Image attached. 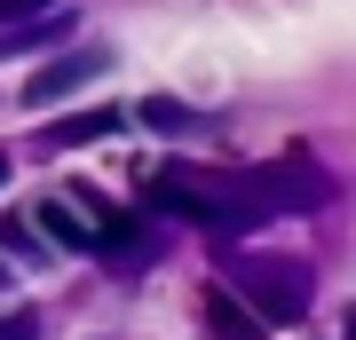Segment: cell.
<instances>
[{"mask_svg": "<svg viewBox=\"0 0 356 340\" xmlns=\"http://www.w3.org/2000/svg\"><path fill=\"white\" fill-rule=\"evenodd\" d=\"M143 206L166 214V222H198L222 245L269 222V198L254 190V175H206V166H159V175H143Z\"/></svg>", "mask_w": 356, "mask_h": 340, "instance_id": "1", "label": "cell"}, {"mask_svg": "<svg viewBox=\"0 0 356 340\" xmlns=\"http://www.w3.org/2000/svg\"><path fill=\"white\" fill-rule=\"evenodd\" d=\"M214 261H222L214 285L254 316L261 332H269V325H301L309 301H317V269L293 261V253H214Z\"/></svg>", "mask_w": 356, "mask_h": 340, "instance_id": "2", "label": "cell"}, {"mask_svg": "<svg viewBox=\"0 0 356 340\" xmlns=\"http://www.w3.org/2000/svg\"><path fill=\"white\" fill-rule=\"evenodd\" d=\"M103 72H111V56H103V48H72V56L40 63V72L24 79V103H32V111H48V103H64L72 88H88V79H103Z\"/></svg>", "mask_w": 356, "mask_h": 340, "instance_id": "3", "label": "cell"}, {"mask_svg": "<svg viewBox=\"0 0 356 340\" xmlns=\"http://www.w3.org/2000/svg\"><path fill=\"white\" fill-rule=\"evenodd\" d=\"M88 253H103V261H143L151 253V222L127 214V206H88Z\"/></svg>", "mask_w": 356, "mask_h": 340, "instance_id": "4", "label": "cell"}, {"mask_svg": "<svg viewBox=\"0 0 356 340\" xmlns=\"http://www.w3.org/2000/svg\"><path fill=\"white\" fill-rule=\"evenodd\" d=\"M119 119H127V111H72V119H48V127H40V151H79V143H103V135H119Z\"/></svg>", "mask_w": 356, "mask_h": 340, "instance_id": "5", "label": "cell"}, {"mask_svg": "<svg viewBox=\"0 0 356 340\" xmlns=\"http://www.w3.org/2000/svg\"><path fill=\"white\" fill-rule=\"evenodd\" d=\"M206 332H214V340H269V332H261L238 301H229L222 285H206Z\"/></svg>", "mask_w": 356, "mask_h": 340, "instance_id": "6", "label": "cell"}, {"mask_svg": "<svg viewBox=\"0 0 356 340\" xmlns=\"http://www.w3.org/2000/svg\"><path fill=\"white\" fill-rule=\"evenodd\" d=\"M135 119L151 127V135H191V127H198V111H191V103H175V95H143Z\"/></svg>", "mask_w": 356, "mask_h": 340, "instance_id": "7", "label": "cell"}, {"mask_svg": "<svg viewBox=\"0 0 356 340\" xmlns=\"http://www.w3.org/2000/svg\"><path fill=\"white\" fill-rule=\"evenodd\" d=\"M64 32H72V8H56V16H40V24L0 32V56H32V48H48V40H64Z\"/></svg>", "mask_w": 356, "mask_h": 340, "instance_id": "8", "label": "cell"}, {"mask_svg": "<svg viewBox=\"0 0 356 340\" xmlns=\"http://www.w3.org/2000/svg\"><path fill=\"white\" fill-rule=\"evenodd\" d=\"M40 229H48V238H64L72 253H88V214H79L72 198H48V206H40Z\"/></svg>", "mask_w": 356, "mask_h": 340, "instance_id": "9", "label": "cell"}, {"mask_svg": "<svg viewBox=\"0 0 356 340\" xmlns=\"http://www.w3.org/2000/svg\"><path fill=\"white\" fill-rule=\"evenodd\" d=\"M64 0H0V32H16V24H40V16H56Z\"/></svg>", "mask_w": 356, "mask_h": 340, "instance_id": "10", "label": "cell"}, {"mask_svg": "<svg viewBox=\"0 0 356 340\" xmlns=\"http://www.w3.org/2000/svg\"><path fill=\"white\" fill-rule=\"evenodd\" d=\"M0 340H40V316H0Z\"/></svg>", "mask_w": 356, "mask_h": 340, "instance_id": "11", "label": "cell"}, {"mask_svg": "<svg viewBox=\"0 0 356 340\" xmlns=\"http://www.w3.org/2000/svg\"><path fill=\"white\" fill-rule=\"evenodd\" d=\"M32 238H24V222H8V214H0V253H24Z\"/></svg>", "mask_w": 356, "mask_h": 340, "instance_id": "12", "label": "cell"}, {"mask_svg": "<svg viewBox=\"0 0 356 340\" xmlns=\"http://www.w3.org/2000/svg\"><path fill=\"white\" fill-rule=\"evenodd\" d=\"M0 182H8V151H0Z\"/></svg>", "mask_w": 356, "mask_h": 340, "instance_id": "13", "label": "cell"}]
</instances>
